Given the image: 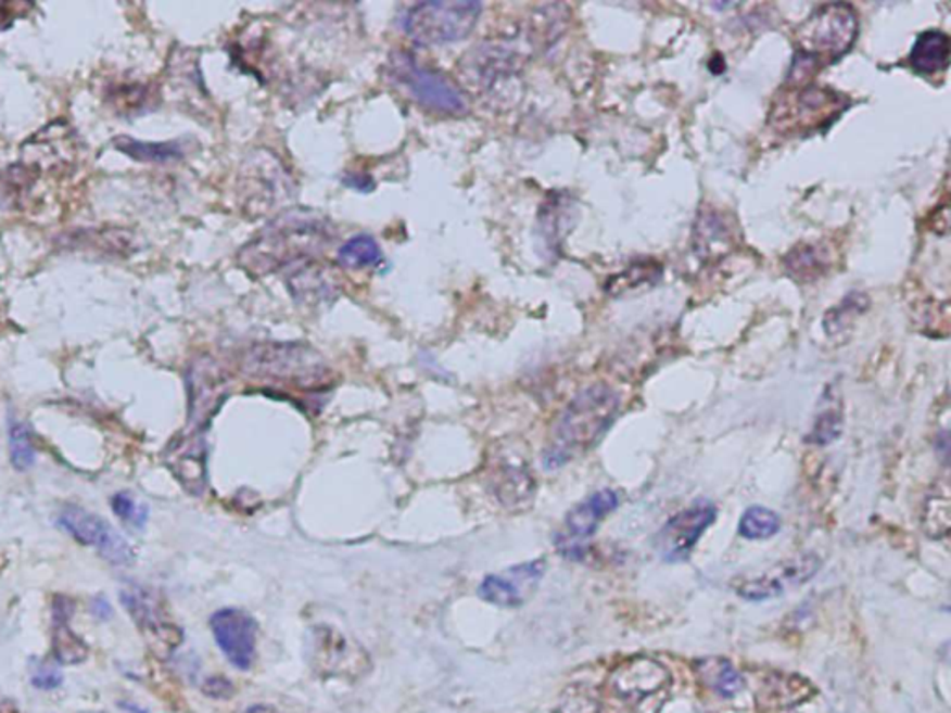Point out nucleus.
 <instances>
[{
	"instance_id": "c9c22d12",
	"label": "nucleus",
	"mask_w": 951,
	"mask_h": 713,
	"mask_svg": "<svg viewBox=\"0 0 951 713\" xmlns=\"http://www.w3.org/2000/svg\"><path fill=\"white\" fill-rule=\"evenodd\" d=\"M112 511L116 514L119 521L129 524L132 527H143L148 522V508L138 504V501L129 495V493H117L110 500Z\"/></svg>"
},
{
	"instance_id": "ea45409f",
	"label": "nucleus",
	"mask_w": 951,
	"mask_h": 713,
	"mask_svg": "<svg viewBox=\"0 0 951 713\" xmlns=\"http://www.w3.org/2000/svg\"><path fill=\"white\" fill-rule=\"evenodd\" d=\"M91 613L96 615L99 621H109L114 615V610H112V604H110L109 600L103 597V595H97L91 600Z\"/></svg>"
},
{
	"instance_id": "f3484780",
	"label": "nucleus",
	"mask_w": 951,
	"mask_h": 713,
	"mask_svg": "<svg viewBox=\"0 0 951 713\" xmlns=\"http://www.w3.org/2000/svg\"><path fill=\"white\" fill-rule=\"evenodd\" d=\"M543 572H545V561L537 559L509 569L506 574H491L487 578H483L478 587V595L489 604L498 608H519L524 604L528 593L534 591Z\"/></svg>"
},
{
	"instance_id": "6e6552de",
	"label": "nucleus",
	"mask_w": 951,
	"mask_h": 713,
	"mask_svg": "<svg viewBox=\"0 0 951 713\" xmlns=\"http://www.w3.org/2000/svg\"><path fill=\"white\" fill-rule=\"evenodd\" d=\"M848 109V97L817 86H804L803 90L791 91L783 103L775 106L772 122L778 127L797 132L820 129V125L835 122Z\"/></svg>"
},
{
	"instance_id": "1a4fd4ad",
	"label": "nucleus",
	"mask_w": 951,
	"mask_h": 713,
	"mask_svg": "<svg viewBox=\"0 0 951 713\" xmlns=\"http://www.w3.org/2000/svg\"><path fill=\"white\" fill-rule=\"evenodd\" d=\"M59 526L84 547L96 548L110 565L129 566L135 561V552L129 543L99 514L90 513L78 506H67L59 514Z\"/></svg>"
},
{
	"instance_id": "39448f33",
	"label": "nucleus",
	"mask_w": 951,
	"mask_h": 713,
	"mask_svg": "<svg viewBox=\"0 0 951 713\" xmlns=\"http://www.w3.org/2000/svg\"><path fill=\"white\" fill-rule=\"evenodd\" d=\"M386 78L422 109L446 116H464L469 110L464 90L443 73L422 65L413 54L396 51L386 62Z\"/></svg>"
},
{
	"instance_id": "4468645a",
	"label": "nucleus",
	"mask_w": 951,
	"mask_h": 713,
	"mask_svg": "<svg viewBox=\"0 0 951 713\" xmlns=\"http://www.w3.org/2000/svg\"><path fill=\"white\" fill-rule=\"evenodd\" d=\"M618 506V493L611 488L597 491L595 495L580 501L579 506H574L567 513L563 530L556 539L559 552L566 553L569 558H580L582 550H584L585 540L592 539L597 532L598 524L603 522L606 514H610Z\"/></svg>"
},
{
	"instance_id": "2eb2a0df",
	"label": "nucleus",
	"mask_w": 951,
	"mask_h": 713,
	"mask_svg": "<svg viewBox=\"0 0 951 713\" xmlns=\"http://www.w3.org/2000/svg\"><path fill=\"white\" fill-rule=\"evenodd\" d=\"M122 604L153 647L164 652H172L179 647L182 632L167 621L158 600L148 589L138 585L125 589L122 591Z\"/></svg>"
},
{
	"instance_id": "79ce46f5",
	"label": "nucleus",
	"mask_w": 951,
	"mask_h": 713,
	"mask_svg": "<svg viewBox=\"0 0 951 713\" xmlns=\"http://www.w3.org/2000/svg\"><path fill=\"white\" fill-rule=\"evenodd\" d=\"M245 713H277L274 708L264 706V704H255V706H251L250 710Z\"/></svg>"
},
{
	"instance_id": "20e7f679",
	"label": "nucleus",
	"mask_w": 951,
	"mask_h": 713,
	"mask_svg": "<svg viewBox=\"0 0 951 713\" xmlns=\"http://www.w3.org/2000/svg\"><path fill=\"white\" fill-rule=\"evenodd\" d=\"M244 370L255 380L287 383L305 391H318L331 381L324 357L303 342L257 344L245 354Z\"/></svg>"
},
{
	"instance_id": "9d476101",
	"label": "nucleus",
	"mask_w": 951,
	"mask_h": 713,
	"mask_svg": "<svg viewBox=\"0 0 951 713\" xmlns=\"http://www.w3.org/2000/svg\"><path fill=\"white\" fill-rule=\"evenodd\" d=\"M240 182L245 211H255L257 214L268 213L271 206L281 205L292 192L289 174L274 156L266 153H257L245 162Z\"/></svg>"
},
{
	"instance_id": "a878e982",
	"label": "nucleus",
	"mask_w": 951,
	"mask_h": 713,
	"mask_svg": "<svg viewBox=\"0 0 951 713\" xmlns=\"http://www.w3.org/2000/svg\"><path fill=\"white\" fill-rule=\"evenodd\" d=\"M786 273L797 283H814L830 270V250L823 244H799L785 257Z\"/></svg>"
},
{
	"instance_id": "7c9ffc66",
	"label": "nucleus",
	"mask_w": 951,
	"mask_h": 713,
	"mask_svg": "<svg viewBox=\"0 0 951 713\" xmlns=\"http://www.w3.org/2000/svg\"><path fill=\"white\" fill-rule=\"evenodd\" d=\"M781 530V517L772 509L752 506L741 514L739 535L751 540L772 539Z\"/></svg>"
},
{
	"instance_id": "4be33fe9",
	"label": "nucleus",
	"mask_w": 951,
	"mask_h": 713,
	"mask_svg": "<svg viewBox=\"0 0 951 713\" xmlns=\"http://www.w3.org/2000/svg\"><path fill=\"white\" fill-rule=\"evenodd\" d=\"M75 613L72 598L59 595L52 600V655L62 665H78L90 654L88 645L72 631L69 621Z\"/></svg>"
},
{
	"instance_id": "58836bf2",
	"label": "nucleus",
	"mask_w": 951,
	"mask_h": 713,
	"mask_svg": "<svg viewBox=\"0 0 951 713\" xmlns=\"http://www.w3.org/2000/svg\"><path fill=\"white\" fill-rule=\"evenodd\" d=\"M232 688L229 682L224 680V678H208L205 682V693L208 697H216V699H226L231 693Z\"/></svg>"
},
{
	"instance_id": "6ab92c4d",
	"label": "nucleus",
	"mask_w": 951,
	"mask_h": 713,
	"mask_svg": "<svg viewBox=\"0 0 951 713\" xmlns=\"http://www.w3.org/2000/svg\"><path fill=\"white\" fill-rule=\"evenodd\" d=\"M493 491L504 508H530L534 500L535 480L530 464L522 459H504L491 472Z\"/></svg>"
},
{
	"instance_id": "c85d7f7f",
	"label": "nucleus",
	"mask_w": 951,
	"mask_h": 713,
	"mask_svg": "<svg viewBox=\"0 0 951 713\" xmlns=\"http://www.w3.org/2000/svg\"><path fill=\"white\" fill-rule=\"evenodd\" d=\"M381 260V250L378 242L368 234L350 238L337 253V263L347 270H365Z\"/></svg>"
},
{
	"instance_id": "e433bc0d",
	"label": "nucleus",
	"mask_w": 951,
	"mask_h": 713,
	"mask_svg": "<svg viewBox=\"0 0 951 713\" xmlns=\"http://www.w3.org/2000/svg\"><path fill=\"white\" fill-rule=\"evenodd\" d=\"M556 713H603V708L587 689L572 686L561 697Z\"/></svg>"
},
{
	"instance_id": "dca6fc26",
	"label": "nucleus",
	"mask_w": 951,
	"mask_h": 713,
	"mask_svg": "<svg viewBox=\"0 0 951 713\" xmlns=\"http://www.w3.org/2000/svg\"><path fill=\"white\" fill-rule=\"evenodd\" d=\"M820 569H822V559L817 558L816 553H801L759 578L741 580L736 585V593L751 602H762L781 597L786 589L807 584Z\"/></svg>"
},
{
	"instance_id": "9b49d317",
	"label": "nucleus",
	"mask_w": 951,
	"mask_h": 713,
	"mask_svg": "<svg viewBox=\"0 0 951 713\" xmlns=\"http://www.w3.org/2000/svg\"><path fill=\"white\" fill-rule=\"evenodd\" d=\"M715 506L707 500L692 504L688 509L675 514L665 526L660 530L656 548L665 561H682L688 558L695 545L701 539V535L712 526L715 521Z\"/></svg>"
},
{
	"instance_id": "bb28decb",
	"label": "nucleus",
	"mask_w": 951,
	"mask_h": 713,
	"mask_svg": "<svg viewBox=\"0 0 951 713\" xmlns=\"http://www.w3.org/2000/svg\"><path fill=\"white\" fill-rule=\"evenodd\" d=\"M697 676L699 680L707 686L710 691L720 695L723 699H733L744 689V678L738 673V669L734 667L733 663L713 655V658H702L697 662Z\"/></svg>"
},
{
	"instance_id": "72a5a7b5",
	"label": "nucleus",
	"mask_w": 951,
	"mask_h": 713,
	"mask_svg": "<svg viewBox=\"0 0 951 713\" xmlns=\"http://www.w3.org/2000/svg\"><path fill=\"white\" fill-rule=\"evenodd\" d=\"M660 276H662V270L652 260L634 264L629 270L608 281V292L613 296H619L629 290L639 289L642 284H656Z\"/></svg>"
},
{
	"instance_id": "412c9836",
	"label": "nucleus",
	"mask_w": 951,
	"mask_h": 713,
	"mask_svg": "<svg viewBox=\"0 0 951 713\" xmlns=\"http://www.w3.org/2000/svg\"><path fill=\"white\" fill-rule=\"evenodd\" d=\"M290 294L296 302L303 305H321L337 300L339 296V283L337 277L331 276L328 270H324V266L315 263V260H305V263L292 266L289 268Z\"/></svg>"
},
{
	"instance_id": "393cba45",
	"label": "nucleus",
	"mask_w": 951,
	"mask_h": 713,
	"mask_svg": "<svg viewBox=\"0 0 951 713\" xmlns=\"http://www.w3.org/2000/svg\"><path fill=\"white\" fill-rule=\"evenodd\" d=\"M731 245V229L725 218L715 211H702L694 231V247L702 260H718Z\"/></svg>"
},
{
	"instance_id": "aec40b11",
	"label": "nucleus",
	"mask_w": 951,
	"mask_h": 713,
	"mask_svg": "<svg viewBox=\"0 0 951 713\" xmlns=\"http://www.w3.org/2000/svg\"><path fill=\"white\" fill-rule=\"evenodd\" d=\"M167 467L180 485L192 495H203L206 487V450L200 435H188L174 444L166 457Z\"/></svg>"
},
{
	"instance_id": "5701e85b",
	"label": "nucleus",
	"mask_w": 951,
	"mask_h": 713,
	"mask_svg": "<svg viewBox=\"0 0 951 713\" xmlns=\"http://www.w3.org/2000/svg\"><path fill=\"white\" fill-rule=\"evenodd\" d=\"M816 695V688L799 675L773 673L757 691V706L764 712H783L799 706Z\"/></svg>"
},
{
	"instance_id": "a211bd4d",
	"label": "nucleus",
	"mask_w": 951,
	"mask_h": 713,
	"mask_svg": "<svg viewBox=\"0 0 951 713\" xmlns=\"http://www.w3.org/2000/svg\"><path fill=\"white\" fill-rule=\"evenodd\" d=\"M190 391V420L195 431L205 430L211 418L218 412L227 398V381L224 373L211 360L193 367L188 375Z\"/></svg>"
},
{
	"instance_id": "f704fd0d",
	"label": "nucleus",
	"mask_w": 951,
	"mask_h": 713,
	"mask_svg": "<svg viewBox=\"0 0 951 713\" xmlns=\"http://www.w3.org/2000/svg\"><path fill=\"white\" fill-rule=\"evenodd\" d=\"M10 457L13 469L28 470L36 461V450L28 435V428L23 422H12L10 425Z\"/></svg>"
},
{
	"instance_id": "ddd939ff",
	"label": "nucleus",
	"mask_w": 951,
	"mask_h": 713,
	"mask_svg": "<svg viewBox=\"0 0 951 713\" xmlns=\"http://www.w3.org/2000/svg\"><path fill=\"white\" fill-rule=\"evenodd\" d=\"M521 52L508 43H480L465 54L461 75L476 90H491L521 72Z\"/></svg>"
},
{
	"instance_id": "2f4dec72",
	"label": "nucleus",
	"mask_w": 951,
	"mask_h": 713,
	"mask_svg": "<svg viewBox=\"0 0 951 713\" xmlns=\"http://www.w3.org/2000/svg\"><path fill=\"white\" fill-rule=\"evenodd\" d=\"M116 143L122 153L140 162H161L164 164V162L177 161L182 156L179 143H145L130 140V138H119Z\"/></svg>"
},
{
	"instance_id": "4c0bfd02",
	"label": "nucleus",
	"mask_w": 951,
	"mask_h": 713,
	"mask_svg": "<svg viewBox=\"0 0 951 713\" xmlns=\"http://www.w3.org/2000/svg\"><path fill=\"white\" fill-rule=\"evenodd\" d=\"M62 673L54 667H39L33 676V686L39 689H54L62 686Z\"/></svg>"
},
{
	"instance_id": "423d86ee",
	"label": "nucleus",
	"mask_w": 951,
	"mask_h": 713,
	"mask_svg": "<svg viewBox=\"0 0 951 713\" xmlns=\"http://www.w3.org/2000/svg\"><path fill=\"white\" fill-rule=\"evenodd\" d=\"M482 10V2L476 0L420 2L405 15L404 30L418 46H448L474 30Z\"/></svg>"
},
{
	"instance_id": "c756f323",
	"label": "nucleus",
	"mask_w": 951,
	"mask_h": 713,
	"mask_svg": "<svg viewBox=\"0 0 951 713\" xmlns=\"http://www.w3.org/2000/svg\"><path fill=\"white\" fill-rule=\"evenodd\" d=\"M922 526L931 539H944L950 534V495L948 485L927 498L922 513Z\"/></svg>"
},
{
	"instance_id": "f03ea898",
	"label": "nucleus",
	"mask_w": 951,
	"mask_h": 713,
	"mask_svg": "<svg viewBox=\"0 0 951 713\" xmlns=\"http://www.w3.org/2000/svg\"><path fill=\"white\" fill-rule=\"evenodd\" d=\"M619 394L608 385H592L569 402L554 425L545 450L547 469H558L572 457L589 450L605 435L618 415Z\"/></svg>"
},
{
	"instance_id": "473e14b6",
	"label": "nucleus",
	"mask_w": 951,
	"mask_h": 713,
	"mask_svg": "<svg viewBox=\"0 0 951 713\" xmlns=\"http://www.w3.org/2000/svg\"><path fill=\"white\" fill-rule=\"evenodd\" d=\"M868 305L870 302L866 294L853 292V294L846 296V300L838 307L830 309L825 315L823 328H825L829 336H836V334L842 333L844 329L848 328V326H851L857 316L862 315L864 310L868 309Z\"/></svg>"
},
{
	"instance_id": "0eeeda50",
	"label": "nucleus",
	"mask_w": 951,
	"mask_h": 713,
	"mask_svg": "<svg viewBox=\"0 0 951 713\" xmlns=\"http://www.w3.org/2000/svg\"><path fill=\"white\" fill-rule=\"evenodd\" d=\"M611 693L634 713H660L671 695V673L650 655H634L613 669Z\"/></svg>"
},
{
	"instance_id": "cd10ccee",
	"label": "nucleus",
	"mask_w": 951,
	"mask_h": 713,
	"mask_svg": "<svg viewBox=\"0 0 951 713\" xmlns=\"http://www.w3.org/2000/svg\"><path fill=\"white\" fill-rule=\"evenodd\" d=\"M842 402H840L838 391L833 386H827V391L823 393L822 409L816 415V420H814V425H812L807 441L816 444V446H827L842 435Z\"/></svg>"
},
{
	"instance_id": "b1692460",
	"label": "nucleus",
	"mask_w": 951,
	"mask_h": 713,
	"mask_svg": "<svg viewBox=\"0 0 951 713\" xmlns=\"http://www.w3.org/2000/svg\"><path fill=\"white\" fill-rule=\"evenodd\" d=\"M951 39L942 30H926L914 41L913 51L909 54V64L920 75H939L950 65Z\"/></svg>"
},
{
	"instance_id": "f257e3e1",
	"label": "nucleus",
	"mask_w": 951,
	"mask_h": 713,
	"mask_svg": "<svg viewBox=\"0 0 951 713\" xmlns=\"http://www.w3.org/2000/svg\"><path fill=\"white\" fill-rule=\"evenodd\" d=\"M337 232L331 219L313 208H289L251 238L238 251V264L251 277L289 270L305 260H315L328 250Z\"/></svg>"
},
{
	"instance_id": "f8f14e48",
	"label": "nucleus",
	"mask_w": 951,
	"mask_h": 713,
	"mask_svg": "<svg viewBox=\"0 0 951 713\" xmlns=\"http://www.w3.org/2000/svg\"><path fill=\"white\" fill-rule=\"evenodd\" d=\"M211 631L231 665L240 671H248L253 665L257 654L258 628L250 613L237 608L216 611L211 617Z\"/></svg>"
},
{
	"instance_id": "a19ab883",
	"label": "nucleus",
	"mask_w": 951,
	"mask_h": 713,
	"mask_svg": "<svg viewBox=\"0 0 951 713\" xmlns=\"http://www.w3.org/2000/svg\"><path fill=\"white\" fill-rule=\"evenodd\" d=\"M346 184L347 187L355 188V190H359V192H370L373 188V182L370 177L367 175H352V177H347Z\"/></svg>"
},
{
	"instance_id": "7ed1b4c3",
	"label": "nucleus",
	"mask_w": 951,
	"mask_h": 713,
	"mask_svg": "<svg viewBox=\"0 0 951 713\" xmlns=\"http://www.w3.org/2000/svg\"><path fill=\"white\" fill-rule=\"evenodd\" d=\"M859 36V17L855 8L848 2L823 4L810 13L809 20L797 28L796 64H803L801 75L796 80H803L810 69L833 64L851 51Z\"/></svg>"
}]
</instances>
